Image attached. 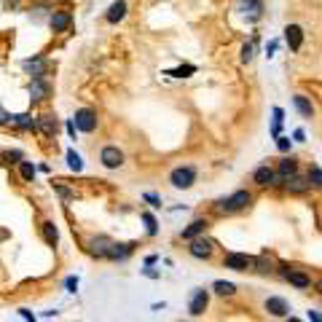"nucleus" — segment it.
I'll return each mask as SVG.
<instances>
[{"instance_id": "nucleus-32", "label": "nucleus", "mask_w": 322, "mask_h": 322, "mask_svg": "<svg viewBox=\"0 0 322 322\" xmlns=\"http://www.w3.org/2000/svg\"><path fill=\"white\" fill-rule=\"evenodd\" d=\"M253 57H255V43H245L242 46V62H253Z\"/></svg>"}, {"instance_id": "nucleus-15", "label": "nucleus", "mask_w": 322, "mask_h": 322, "mask_svg": "<svg viewBox=\"0 0 322 322\" xmlns=\"http://www.w3.org/2000/svg\"><path fill=\"white\" fill-rule=\"evenodd\" d=\"M35 129H38V132H41L43 137H54V134H57V116H51V113L38 116Z\"/></svg>"}, {"instance_id": "nucleus-36", "label": "nucleus", "mask_w": 322, "mask_h": 322, "mask_svg": "<svg viewBox=\"0 0 322 322\" xmlns=\"http://www.w3.org/2000/svg\"><path fill=\"white\" fill-rule=\"evenodd\" d=\"M277 148L282 153H287V150H290V140H287V137H277Z\"/></svg>"}, {"instance_id": "nucleus-37", "label": "nucleus", "mask_w": 322, "mask_h": 322, "mask_svg": "<svg viewBox=\"0 0 322 322\" xmlns=\"http://www.w3.org/2000/svg\"><path fill=\"white\" fill-rule=\"evenodd\" d=\"M64 287H67V293H75V290H78V279H75V277H67Z\"/></svg>"}, {"instance_id": "nucleus-2", "label": "nucleus", "mask_w": 322, "mask_h": 322, "mask_svg": "<svg viewBox=\"0 0 322 322\" xmlns=\"http://www.w3.org/2000/svg\"><path fill=\"white\" fill-rule=\"evenodd\" d=\"M169 183H172L177 191H188L196 183V167H177V169H172V172H169Z\"/></svg>"}, {"instance_id": "nucleus-23", "label": "nucleus", "mask_w": 322, "mask_h": 322, "mask_svg": "<svg viewBox=\"0 0 322 322\" xmlns=\"http://www.w3.org/2000/svg\"><path fill=\"white\" fill-rule=\"evenodd\" d=\"M43 239H46V245H49V247H57L59 245V231H57V226L51 220L43 223Z\"/></svg>"}, {"instance_id": "nucleus-11", "label": "nucleus", "mask_w": 322, "mask_h": 322, "mask_svg": "<svg viewBox=\"0 0 322 322\" xmlns=\"http://www.w3.org/2000/svg\"><path fill=\"white\" fill-rule=\"evenodd\" d=\"M266 312L271 317H287L290 314V304L285 298H279V295H271V298H266Z\"/></svg>"}, {"instance_id": "nucleus-16", "label": "nucleus", "mask_w": 322, "mask_h": 322, "mask_svg": "<svg viewBox=\"0 0 322 322\" xmlns=\"http://www.w3.org/2000/svg\"><path fill=\"white\" fill-rule=\"evenodd\" d=\"M207 228H209V220H204V218H196V220L191 223L188 228H183V234H180V236L191 242V239H196V236H201V234L207 231Z\"/></svg>"}, {"instance_id": "nucleus-12", "label": "nucleus", "mask_w": 322, "mask_h": 322, "mask_svg": "<svg viewBox=\"0 0 322 322\" xmlns=\"http://www.w3.org/2000/svg\"><path fill=\"white\" fill-rule=\"evenodd\" d=\"M113 242L108 239V236H91L89 239V253L94 255V258H108V250Z\"/></svg>"}, {"instance_id": "nucleus-33", "label": "nucleus", "mask_w": 322, "mask_h": 322, "mask_svg": "<svg viewBox=\"0 0 322 322\" xmlns=\"http://www.w3.org/2000/svg\"><path fill=\"white\" fill-rule=\"evenodd\" d=\"M215 209H218V212H234V209H231V201H228V199H220L218 204H215Z\"/></svg>"}, {"instance_id": "nucleus-30", "label": "nucleus", "mask_w": 322, "mask_h": 322, "mask_svg": "<svg viewBox=\"0 0 322 322\" xmlns=\"http://www.w3.org/2000/svg\"><path fill=\"white\" fill-rule=\"evenodd\" d=\"M196 73V67L193 64H183V67H177V70H169L167 75H175V78H188V75H193Z\"/></svg>"}, {"instance_id": "nucleus-5", "label": "nucleus", "mask_w": 322, "mask_h": 322, "mask_svg": "<svg viewBox=\"0 0 322 322\" xmlns=\"http://www.w3.org/2000/svg\"><path fill=\"white\" fill-rule=\"evenodd\" d=\"M253 183H255V186H260V188H268V186H279L282 180L277 177V172H274L268 164H263V167H258L253 172Z\"/></svg>"}, {"instance_id": "nucleus-41", "label": "nucleus", "mask_w": 322, "mask_h": 322, "mask_svg": "<svg viewBox=\"0 0 322 322\" xmlns=\"http://www.w3.org/2000/svg\"><path fill=\"white\" fill-rule=\"evenodd\" d=\"M274 51H277V41H271V43L266 46V54H268V57H274Z\"/></svg>"}, {"instance_id": "nucleus-6", "label": "nucleus", "mask_w": 322, "mask_h": 322, "mask_svg": "<svg viewBox=\"0 0 322 322\" xmlns=\"http://www.w3.org/2000/svg\"><path fill=\"white\" fill-rule=\"evenodd\" d=\"M100 161L105 169H118L124 164V150H118L116 145H105L100 153Z\"/></svg>"}, {"instance_id": "nucleus-21", "label": "nucleus", "mask_w": 322, "mask_h": 322, "mask_svg": "<svg viewBox=\"0 0 322 322\" xmlns=\"http://www.w3.org/2000/svg\"><path fill=\"white\" fill-rule=\"evenodd\" d=\"M293 105H295V110H298L304 118H312V116H314V105L309 102L304 94H295V97H293Z\"/></svg>"}, {"instance_id": "nucleus-7", "label": "nucleus", "mask_w": 322, "mask_h": 322, "mask_svg": "<svg viewBox=\"0 0 322 322\" xmlns=\"http://www.w3.org/2000/svg\"><path fill=\"white\" fill-rule=\"evenodd\" d=\"M212 250H215V245L209 239H191V247H188V253H191V258H196V260H207L209 255H212Z\"/></svg>"}, {"instance_id": "nucleus-3", "label": "nucleus", "mask_w": 322, "mask_h": 322, "mask_svg": "<svg viewBox=\"0 0 322 322\" xmlns=\"http://www.w3.org/2000/svg\"><path fill=\"white\" fill-rule=\"evenodd\" d=\"M207 306H209V293L204 290V287H196V290L191 293V301H188L191 317H201V314L207 312Z\"/></svg>"}, {"instance_id": "nucleus-27", "label": "nucleus", "mask_w": 322, "mask_h": 322, "mask_svg": "<svg viewBox=\"0 0 322 322\" xmlns=\"http://www.w3.org/2000/svg\"><path fill=\"white\" fill-rule=\"evenodd\" d=\"M19 175H22V180L32 183L35 180V167H32L30 161H19Z\"/></svg>"}, {"instance_id": "nucleus-43", "label": "nucleus", "mask_w": 322, "mask_h": 322, "mask_svg": "<svg viewBox=\"0 0 322 322\" xmlns=\"http://www.w3.org/2000/svg\"><path fill=\"white\" fill-rule=\"evenodd\" d=\"M309 320H312V322H322L320 312H314V309H312V312H309Z\"/></svg>"}, {"instance_id": "nucleus-20", "label": "nucleus", "mask_w": 322, "mask_h": 322, "mask_svg": "<svg viewBox=\"0 0 322 322\" xmlns=\"http://www.w3.org/2000/svg\"><path fill=\"white\" fill-rule=\"evenodd\" d=\"M309 188H312V186H309V180H306V177H301L298 172H295L293 177H287V191H290V193L298 196V193H306Z\"/></svg>"}, {"instance_id": "nucleus-26", "label": "nucleus", "mask_w": 322, "mask_h": 322, "mask_svg": "<svg viewBox=\"0 0 322 322\" xmlns=\"http://www.w3.org/2000/svg\"><path fill=\"white\" fill-rule=\"evenodd\" d=\"M274 263H271V258L268 255H260V258H255V263H253V268L255 271H260V274H271L274 268H271Z\"/></svg>"}, {"instance_id": "nucleus-8", "label": "nucleus", "mask_w": 322, "mask_h": 322, "mask_svg": "<svg viewBox=\"0 0 322 322\" xmlns=\"http://www.w3.org/2000/svg\"><path fill=\"white\" fill-rule=\"evenodd\" d=\"M22 67L30 73V78H46V73H49V62H46L43 57H30V59H24Z\"/></svg>"}, {"instance_id": "nucleus-38", "label": "nucleus", "mask_w": 322, "mask_h": 322, "mask_svg": "<svg viewBox=\"0 0 322 322\" xmlns=\"http://www.w3.org/2000/svg\"><path fill=\"white\" fill-rule=\"evenodd\" d=\"M145 201H150L153 207H161V199H159L156 193H145Z\"/></svg>"}, {"instance_id": "nucleus-14", "label": "nucleus", "mask_w": 322, "mask_h": 322, "mask_svg": "<svg viewBox=\"0 0 322 322\" xmlns=\"http://www.w3.org/2000/svg\"><path fill=\"white\" fill-rule=\"evenodd\" d=\"M285 41L290 46V51H298L301 43H304V30L298 27V24H287L285 27Z\"/></svg>"}, {"instance_id": "nucleus-39", "label": "nucleus", "mask_w": 322, "mask_h": 322, "mask_svg": "<svg viewBox=\"0 0 322 322\" xmlns=\"http://www.w3.org/2000/svg\"><path fill=\"white\" fill-rule=\"evenodd\" d=\"M5 124H11V116L5 113L3 108H0V127H5Z\"/></svg>"}, {"instance_id": "nucleus-35", "label": "nucleus", "mask_w": 322, "mask_h": 322, "mask_svg": "<svg viewBox=\"0 0 322 322\" xmlns=\"http://www.w3.org/2000/svg\"><path fill=\"white\" fill-rule=\"evenodd\" d=\"M5 159H8L11 164H19L22 161V153H19V150H5Z\"/></svg>"}, {"instance_id": "nucleus-44", "label": "nucleus", "mask_w": 322, "mask_h": 322, "mask_svg": "<svg viewBox=\"0 0 322 322\" xmlns=\"http://www.w3.org/2000/svg\"><path fill=\"white\" fill-rule=\"evenodd\" d=\"M19 314H22V317H24V320H27V322H35V317H32V314L27 312V309H22V312H19Z\"/></svg>"}, {"instance_id": "nucleus-34", "label": "nucleus", "mask_w": 322, "mask_h": 322, "mask_svg": "<svg viewBox=\"0 0 322 322\" xmlns=\"http://www.w3.org/2000/svg\"><path fill=\"white\" fill-rule=\"evenodd\" d=\"M54 188H57V193L62 196V199H70V196H73V191H67V188L62 186V183H54Z\"/></svg>"}, {"instance_id": "nucleus-13", "label": "nucleus", "mask_w": 322, "mask_h": 322, "mask_svg": "<svg viewBox=\"0 0 322 322\" xmlns=\"http://www.w3.org/2000/svg\"><path fill=\"white\" fill-rule=\"evenodd\" d=\"M132 253H134V245H132V242H121V245H116V242H113V245H110V250H108V258H110V260H127Z\"/></svg>"}, {"instance_id": "nucleus-17", "label": "nucleus", "mask_w": 322, "mask_h": 322, "mask_svg": "<svg viewBox=\"0 0 322 322\" xmlns=\"http://www.w3.org/2000/svg\"><path fill=\"white\" fill-rule=\"evenodd\" d=\"M124 16H127V3H124V0H116V3H110L108 14H105V19H108L110 24H118Z\"/></svg>"}, {"instance_id": "nucleus-45", "label": "nucleus", "mask_w": 322, "mask_h": 322, "mask_svg": "<svg viewBox=\"0 0 322 322\" xmlns=\"http://www.w3.org/2000/svg\"><path fill=\"white\" fill-rule=\"evenodd\" d=\"M287 322H301L298 317H287Z\"/></svg>"}, {"instance_id": "nucleus-40", "label": "nucleus", "mask_w": 322, "mask_h": 322, "mask_svg": "<svg viewBox=\"0 0 322 322\" xmlns=\"http://www.w3.org/2000/svg\"><path fill=\"white\" fill-rule=\"evenodd\" d=\"M279 268H282V271H279V277H282V279H287V277L293 274V268H290V266H279Z\"/></svg>"}, {"instance_id": "nucleus-24", "label": "nucleus", "mask_w": 322, "mask_h": 322, "mask_svg": "<svg viewBox=\"0 0 322 322\" xmlns=\"http://www.w3.org/2000/svg\"><path fill=\"white\" fill-rule=\"evenodd\" d=\"M212 290L218 295H223V298H231V295L236 293V285H234V282H226V279H218L212 285Z\"/></svg>"}, {"instance_id": "nucleus-31", "label": "nucleus", "mask_w": 322, "mask_h": 322, "mask_svg": "<svg viewBox=\"0 0 322 322\" xmlns=\"http://www.w3.org/2000/svg\"><path fill=\"white\" fill-rule=\"evenodd\" d=\"M142 220H145V228H148V234H150V236L159 234V228H156V218H153L150 212H142Z\"/></svg>"}, {"instance_id": "nucleus-46", "label": "nucleus", "mask_w": 322, "mask_h": 322, "mask_svg": "<svg viewBox=\"0 0 322 322\" xmlns=\"http://www.w3.org/2000/svg\"><path fill=\"white\" fill-rule=\"evenodd\" d=\"M320 293H322V279H320Z\"/></svg>"}, {"instance_id": "nucleus-1", "label": "nucleus", "mask_w": 322, "mask_h": 322, "mask_svg": "<svg viewBox=\"0 0 322 322\" xmlns=\"http://www.w3.org/2000/svg\"><path fill=\"white\" fill-rule=\"evenodd\" d=\"M73 124H75L78 132L91 134V132L97 129V124H100V116H97V110H91V108H81V110H75Z\"/></svg>"}, {"instance_id": "nucleus-42", "label": "nucleus", "mask_w": 322, "mask_h": 322, "mask_svg": "<svg viewBox=\"0 0 322 322\" xmlns=\"http://www.w3.org/2000/svg\"><path fill=\"white\" fill-rule=\"evenodd\" d=\"M75 132H78V129H75V124H73V121H67V134L73 137V140H75Z\"/></svg>"}, {"instance_id": "nucleus-4", "label": "nucleus", "mask_w": 322, "mask_h": 322, "mask_svg": "<svg viewBox=\"0 0 322 322\" xmlns=\"http://www.w3.org/2000/svg\"><path fill=\"white\" fill-rule=\"evenodd\" d=\"M253 263H255V258H250L245 253H228L223 258V266L231 268V271H253Z\"/></svg>"}, {"instance_id": "nucleus-18", "label": "nucleus", "mask_w": 322, "mask_h": 322, "mask_svg": "<svg viewBox=\"0 0 322 322\" xmlns=\"http://www.w3.org/2000/svg\"><path fill=\"white\" fill-rule=\"evenodd\" d=\"M228 201H231V209H234V212H239V209H247V207H250L253 193H250V191H236L234 196H228Z\"/></svg>"}, {"instance_id": "nucleus-22", "label": "nucleus", "mask_w": 322, "mask_h": 322, "mask_svg": "<svg viewBox=\"0 0 322 322\" xmlns=\"http://www.w3.org/2000/svg\"><path fill=\"white\" fill-rule=\"evenodd\" d=\"M11 124H16L19 129H24V132H30V129H35L38 118L30 116V113H19V116H11Z\"/></svg>"}, {"instance_id": "nucleus-28", "label": "nucleus", "mask_w": 322, "mask_h": 322, "mask_svg": "<svg viewBox=\"0 0 322 322\" xmlns=\"http://www.w3.org/2000/svg\"><path fill=\"white\" fill-rule=\"evenodd\" d=\"M67 167L73 169V172H81V169H83L81 153H75V150H67Z\"/></svg>"}, {"instance_id": "nucleus-29", "label": "nucleus", "mask_w": 322, "mask_h": 322, "mask_svg": "<svg viewBox=\"0 0 322 322\" xmlns=\"http://www.w3.org/2000/svg\"><path fill=\"white\" fill-rule=\"evenodd\" d=\"M306 180H309V186L322 188V169L320 167H312V169H309V175H306Z\"/></svg>"}, {"instance_id": "nucleus-9", "label": "nucleus", "mask_w": 322, "mask_h": 322, "mask_svg": "<svg viewBox=\"0 0 322 322\" xmlns=\"http://www.w3.org/2000/svg\"><path fill=\"white\" fill-rule=\"evenodd\" d=\"M51 97V83L46 78H32L30 81V100L41 102V100H49Z\"/></svg>"}, {"instance_id": "nucleus-25", "label": "nucleus", "mask_w": 322, "mask_h": 322, "mask_svg": "<svg viewBox=\"0 0 322 322\" xmlns=\"http://www.w3.org/2000/svg\"><path fill=\"white\" fill-rule=\"evenodd\" d=\"M287 282H290L293 287H298V290H306V287L312 285V279H309L306 274H301V271H293L290 277H287Z\"/></svg>"}, {"instance_id": "nucleus-19", "label": "nucleus", "mask_w": 322, "mask_h": 322, "mask_svg": "<svg viewBox=\"0 0 322 322\" xmlns=\"http://www.w3.org/2000/svg\"><path fill=\"white\" fill-rule=\"evenodd\" d=\"M274 172H277L279 180H287V177H293L295 172H298V164H295V159H282Z\"/></svg>"}, {"instance_id": "nucleus-10", "label": "nucleus", "mask_w": 322, "mask_h": 322, "mask_svg": "<svg viewBox=\"0 0 322 322\" xmlns=\"http://www.w3.org/2000/svg\"><path fill=\"white\" fill-rule=\"evenodd\" d=\"M49 24H51V30H54V32H64V30H70V24H73V14H70L67 8L54 11L51 19H49Z\"/></svg>"}]
</instances>
